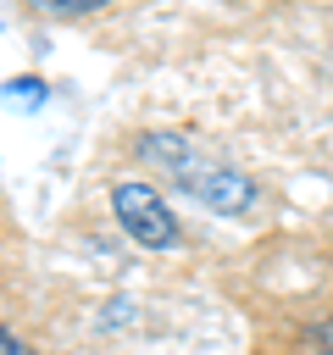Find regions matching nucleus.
I'll list each match as a JSON object with an SVG mask.
<instances>
[{
  "label": "nucleus",
  "mask_w": 333,
  "mask_h": 355,
  "mask_svg": "<svg viewBox=\"0 0 333 355\" xmlns=\"http://www.w3.org/2000/svg\"><path fill=\"white\" fill-rule=\"evenodd\" d=\"M111 211H117V222H122V233L133 244H144V250H172L178 244V216L150 183H139V178L117 183L111 189Z\"/></svg>",
  "instance_id": "1"
},
{
  "label": "nucleus",
  "mask_w": 333,
  "mask_h": 355,
  "mask_svg": "<svg viewBox=\"0 0 333 355\" xmlns=\"http://www.w3.org/2000/svg\"><path fill=\"white\" fill-rule=\"evenodd\" d=\"M178 183H183L200 205H211L216 216H244V211L255 205V183H250L239 166H222V161H205V155H194Z\"/></svg>",
  "instance_id": "2"
},
{
  "label": "nucleus",
  "mask_w": 333,
  "mask_h": 355,
  "mask_svg": "<svg viewBox=\"0 0 333 355\" xmlns=\"http://www.w3.org/2000/svg\"><path fill=\"white\" fill-rule=\"evenodd\" d=\"M139 155H144V161H155V166H166L172 178H183V172H189V161H194L189 139H178V133H144V139H139Z\"/></svg>",
  "instance_id": "3"
},
{
  "label": "nucleus",
  "mask_w": 333,
  "mask_h": 355,
  "mask_svg": "<svg viewBox=\"0 0 333 355\" xmlns=\"http://www.w3.org/2000/svg\"><path fill=\"white\" fill-rule=\"evenodd\" d=\"M0 100H6L11 111H39V105L50 100V89H44L39 78H11V83L0 89Z\"/></svg>",
  "instance_id": "4"
},
{
  "label": "nucleus",
  "mask_w": 333,
  "mask_h": 355,
  "mask_svg": "<svg viewBox=\"0 0 333 355\" xmlns=\"http://www.w3.org/2000/svg\"><path fill=\"white\" fill-rule=\"evenodd\" d=\"M33 11H44V17H89V11H100V6H111V0H28Z\"/></svg>",
  "instance_id": "5"
},
{
  "label": "nucleus",
  "mask_w": 333,
  "mask_h": 355,
  "mask_svg": "<svg viewBox=\"0 0 333 355\" xmlns=\"http://www.w3.org/2000/svg\"><path fill=\"white\" fill-rule=\"evenodd\" d=\"M0 355H28V344H22V338H11V333L0 327Z\"/></svg>",
  "instance_id": "6"
},
{
  "label": "nucleus",
  "mask_w": 333,
  "mask_h": 355,
  "mask_svg": "<svg viewBox=\"0 0 333 355\" xmlns=\"http://www.w3.org/2000/svg\"><path fill=\"white\" fill-rule=\"evenodd\" d=\"M311 355H333V349H311Z\"/></svg>",
  "instance_id": "7"
}]
</instances>
